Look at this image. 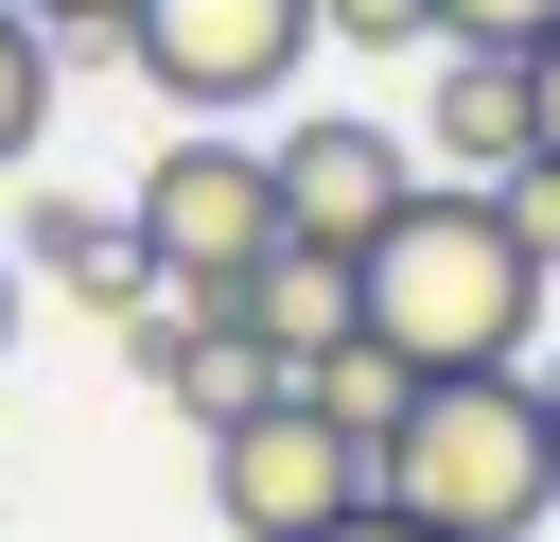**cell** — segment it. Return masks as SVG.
Wrapping results in <instances>:
<instances>
[{"mask_svg": "<svg viewBox=\"0 0 560 542\" xmlns=\"http://www.w3.org/2000/svg\"><path fill=\"white\" fill-rule=\"evenodd\" d=\"M332 542H438V525H402V507H350V525H332Z\"/></svg>", "mask_w": 560, "mask_h": 542, "instance_id": "obj_17", "label": "cell"}, {"mask_svg": "<svg viewBox=\"0 0 560 542\" xmlns=\"http://www.w3.org/2000/svg\"><path fill=\"white\" fill-rule=\"evenodd\" d=\"M315 402H332V420H350V437H368V455H385V420H402V402H420V367H402V350H368V332H350V350H332V367H315Z\"/></svg>", "mask_w": 560, "mask_h": 542, "instance_id": "obj_10", "label": "cell"}, {"mask_svg": "<svg viewBox=\"0 0 560 542\" xmlns=\"http://www.w3.org/2000/svg\"><path fill=\"white\" fill-rule=\"evenodd\" d=\"M385 507L438 525V542H525L560 507V402L542 367H455L385 420Z\"/></svg>", "mask_w": 560, "mask_h": 542, "instance_id": "obj_2", "label": "cell"}, {"mask_svg": "<svg viewBox=\"0 0 560 542\" xmlns=\"http://www.w3.org/2000/svg\"><path fill=\"white\" fill-rule=\"evenodd\" d=\"M0 350H18V245H0Z\"/></svg>", "mask_w": 560, "mask_h": 542, "instance_id": "obj_18", "label": "cell"}, {"mask_svg": "<svg viewBox=\"0 0 560 542\" xmlns=\"http://www.w3.org/2000/svg\"><path fill=\"white\" fill-rule=\"evenodd\" d=\"M18 262H35V280H70V297H88V315H122V332L158 315L140 210H70V192H35V210H18Z\"/></svg>", "mask_w": 560, "mask_h": 542, "instance_id": "obj_9", "label": "cell"}, {"mask_svg": "<svg viewBox=\"0 0 560 542\" xmlns=\"http://www.w3.org/2000/svg\"><path fill=\"white\" fill-rule=\"evenodd\" d=\"M455 35H472V52H542L560 0H438V52H455Z\"/></svg>", "mask_w": 560, "mask_h": 542, "instance_id": "obj_12", "label": "cell"}, {"mask_svg": "<svg viewBox=\"0 0 560 542\" xmlns=\"http://www.w3.org/2000/svg\"><path fill=\"white\" fill-rule=\"evenodd\" d=\"M315 17H332L350 52H420V35H438V0H315Z\"/></svg>", "mask_w": 560, "mask_h": 542, "instance_id": "obj_13", "label": "cell"}, {"mask_svg": "<svg viewBox=\"0 0 560 542\" xmlns=\"http://www.w3.org/2000/svg\"><path fill=\"white\" fill-rule=\"evenodd\" d=\"M402 140H420V175H455V192H508V175L542 157V87H525V52H472V35H455Z\"/></svg>", "mask_w": 560, "mask_h": 542, "instance_id": "obj_7", "label": "cell"}, {"mask_svg": "<svg viewBox=\"0 0 560 542\" xmlns=\"http://www.w3.org/2000/svg\"><path fill=\"white\" fill-rule=\"evenodd\" d=\"M350 280H368V350H402L420 385L525 367V350H542V297H560V262L508 227V192H455V175H420V210H402Z\"/></svg>", "mask_w": 560, "mask_h": 542, "instance_id": "obj_1", "label": "cell"}, {"mask_svg": "<svg viewBox=\"0 0 560 542\" xmlns=\"http://www.w3.org/2000/svg\"><path fill=\"white\" fill-rule=\"evenodd\" d=\"M350 507H385V455L315 385H262L245 420H210V525L228 542H332Z\"/></svg>", "mask_w": 560, "mask_h": 542, "instance_id": "obj_4", "label": "cell"}, {"mask_svg": "<svg viewBox=\"0 0 560 542\" xmlns=\"http://www.w3.org/2000/svg\"><path fill=\"white\" fill-rule=\"evenodd\" d=\"M508 227H525V245L560 262V157H525V175H508Z\"/></svg>", "mask_w": 560, "mask_h": 542, "instance_id": "obj_15", "label": "cell"}, {"mask_svg": "<svg viewBox=\"0 0 560 542\" xmlns=\"http://www.w3.org/2000/svg\"><path fill=\"white\" fill-rule=\"evenodd\" d=\"M18 17H35L52 52H122V17H140V0H18Z\"/></svg>", "mask_w": 560, "mask_h": 542, "instance_id": "obj_14", "label": "cell"}, {"mask_svg": "<svg viewBox=\"0 0 560 542\" xmlns=\"http://www.w3.org/2000/svg\"><path fill=\"white\" fill-rule=\"evenodd\" d=\"M542 402H560V367H542Z\"/></svg>", "mask_w": 560, "mask_h": 542, "instance_id": "obj_19", "label": "cell"}, {"mask_svg": "<svg viewBox=\"0 0 560 542\" xmlns=\"http://www.w3.org/2000/svg\"><path fill=\"white\" fill-rule=\"evenodd\" d=\"M298 227H280V140H158V175H140V262H158V297L175 315H228L262 262H280Z\"/></svg>", "mask_w": 560, "mask_h": 542, "instance_id": "obj_3", "label": "cell"}, {"mask_svg": "<svg viewBox=\"0 0 560 542\" xmlns=\"http://www.w3.org/2000/svg\"><path fill=\"white\" fill-rule=\"evenodd\" d=\"M402 210H420V140H402V122H368V105H315V122H280V227H298V245L368 262Z\"/></svg>", "mask_w": 560, "mask_h": 542, "instance_id": "obj_6", "label": "cell"}, {"mask_svg": "<svg viewBox=\"0 0 560 542\" xmlns=\"http://www.w3.org/2000/svg\"><path fill=\"white\" fill-rule=\"evenodd\" d=\"M228 315L262 332V367H280V385H315V367H332V350L368 332V280H350L332 245H280V262H262V280H245Z\"/></svg>", "mask_w": 560, "mask_h": 542, "instance_id": "obj_8", "label": "cell"}, {"mask_svg": "<svg viewBox=\"0 0 560 542\" xmlns=\"http://www.w3.org/2000/svg\"><path fill=\"white\" fill-rule=\"evenodd\" d=\"M35 140H52V35H35V17L0 0V175H18Z\"/></svg>", "mask_w": 560, "mask_h": 542, "instance_id": "obj_11", "label": "cell"}, {"mask_svg": "<svg viewBox=\"0 0 560 542\" xmlns=\"http://www.w3.org/2000/svg\"><path fill=\"white\" fill-rule=\"evenodd\" d=\"M315 0H140L122 17V70L175 105V122H245V105H280L298 70H315Z\"/></svg>", "mask_w": 560, "mask_h": 542, "instance_id": "obj_5", "label": "cell"}, {"mask_svg": "<svg viewBox=\"0 0 560 542\" xmlns=\"http://www.w3.org/2000/svg\"><path fill=\"white\" fill-rule=\"evenodd\" d=\"M525 87H542V157H560V35H542V52H525Z\"/></svg>", "mask_w": 560, "mask_h": 542, "instance_id": "obj_16", "label": "cell"}]
</instances>
